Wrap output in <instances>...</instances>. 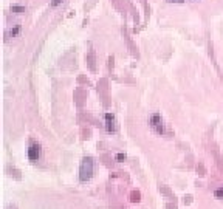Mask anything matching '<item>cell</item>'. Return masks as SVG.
<instances>
[{
	"mask_svg": "<svg viewBox=\"0 0 223 209\" xmlns=\"http://www.w3.org/2000/svg\"><path fill=\"white\" fill-rule=\"evenodd\" d=\"M39 155H40L39 146H37V144H33V146H31V147L28 149V158H30L31 161H37Z\"/></svg>",
	"mask_w": 223,
	"mask_h": 209,
	"instance_id": "277c9868",
	"label": "cell"
},
{
	"mask_svg": "<svg viewBox=\"0 0 223 209\" xmlns=\"http://www.w3.org/2000/svg\"><path fill=\"white\" fill-rule=\"evenodd\" d=\"M132 198V201H140V192H132V195H130Z\"/></svg>",
	"mask_w": 223,
	"mask_h": 209,
	"instance_id": "5b68a950",
	"label": "cell"
},
{
	"mask_svg": "<svg viewBox=\"0 0 223 209\" xmlns=\"http://www.w3.org/2000/svg\"><path fill=\"white\" fill-rule=\"evenodd\" d=\"M116 160H118V161H123V160H126V155H124V153H118V155H116Z\"/></svg>",
	"mask_w": 223,
	"mask_h": 209,
	"instance_id": "ba28073f",
	"label": "cell"
},
{
	"mask_svg": "<svg viewBox=\"0 0 223 209\" xmlns=\"http://www.w3.org/2000/svg\"><path fill=\"white\" fill-rule=\"evenodd\" d=\"M105 127H107L108 132H115V130H116V124H115L113 115H110V113L105 115Z\"/></svg>",
	"mask_w": 223,
	"mask_h": 209,
	"instance_id": "3957f363",
	"label": "cell"
},
{
	"mask_svg": "<svg viewBox=\"0 0 223 209\" xmlns=\"http://www.w3.org/2000/svg\"><path fill=\"white\" fill-rule=\"evenodd\" d=\"M150 127H152V130H154L155 133H158V135H163V133L166 132L164 123H163L160 113H154V115L150 116Z\"/></svg>",
	"mask_w": 223,
	"mask_h": 209,
	"instance_id": "7a4b0ae2",
	"label": "cell"
},
{
	"mask_svg": "<svg viewBox=\"0 0 223 209\" xmlns=\"http://www.w3.org/2000/svg\"><path fill=\"white\" fill-rule=\"evenodd\" d=\"M13 11H16V13H23L25 8H23V6H13Z\"/></svg>",
	"mask_w": 223,
	"mask_h": 209,
	"instance_id": "52a82bcc",
	"label": "cell"
},
{
	"mask_svg": "<svg viewBox=\"0 0 223 209\" xmlns=\"http://www.w3.org/2000/svg\"><path fill=\"white\" fill-rule=\"evenodd\" d=\"M17 33H19V27H16L14 30H11V36H16Z\"/></svg>",
	"mask_w": 223,
	"mask_h": 209,
	"instance_id": "30bf717a",
	"label": "cell"
},
{
	"mask_svg": "<svg viewBox=\"0 0 223 209\" xmlns=\"http://www.w3.org/2000/svg\"><path fill=\"white\" fill-rule=\"evenodd\" d=\"M61 2H64V0H53V2H51V6H56V5H59Z\"/></svg>",
	"mask_w": 223,
	"mask_h": 209,
	"instance_id": "9c48e42d",
	"label": "cell"
},
{
	"mask_svg": "<svg viewBox=\"0 0 223 209\" xmlns=\"http://www.w3.org/2000/svg\"><path fill=\"white\" fill-rule=\"evenodd\" d=\"M214 195H215L217 198H223V187H220V189H217V190L214 192Z\"/></svg>",
	"mask_w": 223,
	"mask_h": 209,
	"instance_id": "8992f818",
	"label": "cell"
},
{
	"mask_svg": "<svg viewBox=\"0 0 223 209\" xmlns=\"http://www.w3.org/2000/svg\"><path fill=\"white\" fill-rule=\"evenodd\" d=\"M91 175H93V160L84 158L81 169H79V178H81V181H87L91 178Z\"/></svg>",
	"mask_w": 223,
	"mask_h": 209,
	"instance_id": "6da1fadb",
	"label": "cell"
},
{
	"mask_svg": "<svg viewBox=\"0 0 223 209\" xmlns=\"http://www.w3.org/2000/svg\"><path fill=\"white\" fill-rule=\"evenodd\" d=\"M169 2H177V3H181V2H184V0H169Z\"/></svg>",
	"mask_w": 223,
	"mask_h": 209,
	"instance_id": "8fae6325",
	"label": "cell"
}]
</instances>
